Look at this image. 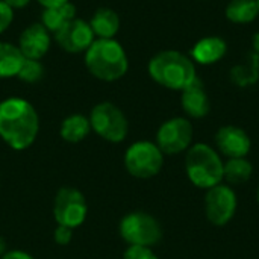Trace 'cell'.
<instances>
[{
  "mask_svg": "<svg viewBox=\"0 0 259 259\" xmlns=\"http://www.w3.org/2000/svg\"><path fill=\"white\" fill-rule=\"evenodd\" d=\"M39 132V117L30 102L8 97L0 102V138L14 150L29 149Z\"/></svg>",
  "mask_w": 259,
  "mask_h": 259,
  "instance_id": "6da1fadb",
  "label": "cell"
},
{
  "mask_svg": "<svg viewBox=\"0 0 259 259\" xmlns=\"http://www.w3.org/2000/svg\"><path fill=\"white\" fill-rule=\"evenodd\" d=\"M147 71L158 85L173 91L185 90L197 77L191 58L178 50H162L152 56Z\"/></svg>",
  "mask_w": 259,
  "mask_h": 259,
  "instance_id": "7a4b0ae2",
  "label": "cell"
},
{
  "mask_svg": "<svg viewBox=\"0 0 259 259\" xmlns=\"http://www.w3.org/2000/svg\"><path fill=\"white\" fill-rule=\"evenodd\" d=\"M85 67L96 79L114 82L127 73L129 59L118 41L97 38L85 52Z\"/></svg>",
  "mask_w": 259,
  "mask_h": 259,
  "instance_id": "3957f363",
  "label": "cell"
},
{
  "mask_svg": "<svg viewBox=\"0 0 259 259\" xmlns=\"http://www.w3.org/2000/svg\"><path fill=\"white\" fill-rule=\"evenodd\" d=\"M185 170L193 185L197 188L209 190L222 184L225 162L211 146L197 143L187 152Z\"/></svg>",
  "mask_w": 259,
  "mask_h": 259,
  "instance_id": "277c9868",
  "label": "cell"
},
{
  "mask_svg": "<svg viewBox=\"0 0 259 259\" xmlns=\"http://www.w3.org/2000/svg\"><path fill=\"white\" fill-rule=\"evenodd\" d=\"M88 118L91 131L108 143H121L129 134V121L124 112L111 102L97 103Z\"/></svg>",
  "mask_w": 259,
  "mask_h": 259,
  "instance_id": "5b68a950",
  "label": "cell"
},
{
  "mask_svg": "<svg viewBox=\"0 0 259 259\" xmlns=\"http://www.w3.org/2000/svg\"><path fill=\"white\" fill-rule=\"evenodd\" d=\"M118 232L123 241L129 246L152 247L162 238V228L159 222L144 211H134L126 214L120 220Z\"/></svg>",
  "mask_w": 259,
  "mask_h": 259,
  "instance_id": "8992f818",
  "label": "cell"
},
{
  "mask_svg": "<svg viewBox=\"0 0 259 259\" xmlns=\"http://www.w3.org/2000/svg\"><path fill=\"white\" fill-rule=\"evenodd\" d=\"M124 168L137 179H150L156 176L164 165V153L152 141H135L123 158Z\"/></svg>",
  "mask_w": 259,
  "mask_h": 259,
  "instance_id": "52a82bcc",
  "label": "cell"
},
{
  "mask_svg": "<svg viewBox=\"0 0 259 259\" xmlns=\"http://www.w3.org/2000/svg\"><path fill=\"white\" fill-rule=\"evenodd\" d=\"M88 215V203L83 193L74 187H62L53 199V219L56 225L76 229Z\"/></svg>",
  "mask_w": 259,
  "mask_h": 259,
  "instance_id": "ba28073f",
  "label": "cell"
},
{
  "mask_svg": "<svg viewBox=\"0 0 259 259\" xmlns=\"http://www.w3.org/2000/svg\"><path fill=\"white\" fill-rule=\"evenodd\" d=\"M193 124L185 117H173L164 121L156 132V146L164 155H178L190 149Z\"/></svg>",
  "mask_w": 259,
  "mask_h": 259,
  "instance_id": "9c48e42d",
  "label": "cell"
},
{
  "mask_svg": "<svg viewBox=\"0 0 259 259\" xmlns=\"http://www.w3.org/2000/svg\"><path fill=\"white\" fill-rule=\"evenodd\" d=\"M205 212L209 223L214 226L228 225L237 212V194L225 184H219L206 191Z\"/></svg>",
  "mask_w": 259,
  "mask_h": 259,
  "instance_id": "30bf717a",
  "label": "cell"
},
{
  "mask_svg": "<svg viewBox=\"0 0 259 259\" xmlns=\"http://www.w3.org/2000/svg\"><path fill=\"white\" fill-rule=\"evenodd\" d=\"M53 38L58 46H61V49L68 53H85L96 39L90 23L77 17L70 20L65 26L55 32Z\"/></svg>",
  "mask_w": 259,
  "mask_h": 259,
  "instance_id": "8fae6325",
  "label": "cell"
},
{
  "mask_svg": "<svg viewBox=\"0 0 259 259\" xmlns=\"http://www.w3.org/2000/svg\"><path fill=\"white\" fill-rule=\"evenodd\" d=\"M215 144L222 155L231 158H246L252 141L247 132L238 126H222L215 134Z\"/></svg>",
  "mask_w": 259,
  "mask_h": 259,
  "instance_id": "7c38bea8",
  "label": "cell"
},
{
  "mask_svg": "<svg viewBox=\"0 0 259 259\" xmlns=\"http://www.w3.org/2000/svg\"><path fill=\"white\" fill-rule=\"evenodd\" d=\"M50 32L41 23L29 24L18 38V49L26 59H41L50 49Z\"/></svg>",
  "mask_w": 259,
  "mask_h": 259,
  "instance_id": "4fadbf2b",
  "label": "cell"
},
{
  "mask_svg": "<svg viewBox=\"0 0 259 259\" xmlns=\"http://www.w3.org/2000/svg\"><path fill=\"white\" fill-rule=\"evenodd\" d=\"M181 105L184 112L191 118H203L208 115L211 109L208 93L199 77L194 79L193 83H190L185 90L181 91Z\"/></svg>",
  "mask_w": 259,
  "mask_h": 259,
  "instance_id": "5bb4252c",
  "label": "cell"
},
{
  "mask_svg": "<svg viewBox=\"0 0 259 259\" xmlns=\"http://www.w3.org/2000/svg\"><path fill=\"white\" fill-rule=\"evenodd\" d=\"M228 52V44L222 36H205L200 38L191 49L190 58L194 64L200 65H212L223 59Z\"/></svg>",
  "mask_w": 259,
  "mask_h": 259,
  "instance_id": "9a60e30c",
  "label": "cell"
},
{
  "mask_svg": "<svg viewBox=\"0 0 259 259\" xmlns=\"http://www.w3.org/2000/svg\"><path fill=\"white\" fill-rule=\"evenodd\" d=\"M231 80L240 88H247L259 80V33H255L252 39V50L249 52L246 61L232 67Z\"/></svg>",
  "mask_w": 259,
  "mask_h": 259,
  "instance_id": "2e32d148",
  "label": "cell"
},
{
  "mask_svg": "<svg viewBox=\"0 0 259 259\" xmlns=\"http://www.w3.org/2000/svg\"><path fill=\"white\" fill-rule=\"evenodd\" d=\"M96 38L112 39L120 29V17L111 8H100L88 21Z\"/></svg>",
  "mask_w": 259,
  "mask_h": 259,
  "instance_id": "e0dca14e",
  "label": "cell"
},
{
  "mask_svg": "<svg viewBox=\"0 0 259 259\" xmlns=\"http://www.w3.org/2000/svg\"><path fill=\"white\" fill-rule=\"evenodd\" d=\"M91 132L90 118L83 114H71L65 117L59 127V135L64 141L70 144H77L83 141Z\"/></svg>",
  "mask_w": 259,
  "mask_h": 259,
  "instance_id": "ac0fdd59",
  "label": "cell"
},
{
  "mask_svg": "<svg viewBox=\"0 0 259 259\" xmlns=\"http://www.w3.org/2000/svg\"><path fill=\"white\" fill-rule=\"evenodd\" d=\"M76 17V8L73 3L67 2L64 5H58V6H50V8H44L42 14H41V24L50 32L55 33L58 32L62 26H65L70 20H73Z\"/></svg>",
  "mask_w": 259,
  "mask_h": 259,
  "instance_id": "d6986e66",
  "label": "cell"
},
{
  "mask_svg": "<svg viewBox=\"0 0 259 259\" xmlns=\"http://www.w3.org/2000/svg\"><path fill=\"white\" fill-rule=\"evenodd\" d=\"M24 59L18 46L0 41V79L17 77Z\"/></svg>",
  "mask_w": 259,
  "mask_h": 259,
  "instance_id": "ffe728a7",
  "label": "cell"
},
{
  "mask_svg": "<svg viewBox=\"0 0 259 259\" xmlns=\"http://www.w3.org/2000/svg\"><path fill=\"white\" fill-rule=\"evenodd\" d=\"M226 18L234 24H250L259 15L256 0H231L225 9Z\"/></svg>",
  "mask_w": 259,
  "mask_h": 259,
  "instance_id": "44dd1931",
  "label": "cell"
},
{
  "mask_svg": "<svg viewBox=\"0 0 259 259\" xmlns=\"http://www.w3.org/2000/svg\"><path fill=\"white\" fill-rule=\"evenodd\" d=\"M253 167L246 158H231L225 162L223 179L231 185H241L252 178Z\"/></svg>",
  "mask_w": 259,
  "mask_h": 259,
  "instance_id": "7402d4cb",
  "label": "cell"
},
{
  "mask_svg": "<svg viewBox=\"0 0 259 259\" xmlns=\"http://www.w3.org/2000/svg\"><path fill=\"white\" fill-rule=\"evenodd\" d=\"M42 76H44V67L38 59H24L17 77L26 83H36L42 79Z\"/></svg>",
  "mask_w": 259,
  "mask_h": 259,
  "instance_id": "603a6c76",
  "label": "cell"
},
{
  "mask_svg": "<svg viewBox=\"0 0 259 259\" xmlns=\"http://www.w3.org/2000/svg\"><path fill=\"white\" fill-rule=\"evenodd\" d=\"M123 259H159L156 253L152 250V247H143V246H129L124 253Z\"/></svg>",
  "mask_w": 259,
  "mask_h": 259,
  "instance_id": "cb8c5ba5",
  "label": "cell"
},
{
  "mask_svg": "<svg viewBox=\"0 0 259 259\" xmlns=\"http://www.w3.org/2000/svg\"><path fill=\"white\" fill-rule=\"evenodd\" d=\"M73 231L74 229H70L67 226H56L55 232H53V238H55V243L58 246H68L73 240Z\"/></svg>",
  "mask_w": 259,
  "mask_h": 259,
  "instance_id": "d4e9b609",
  "label": "cell"
},
{
  "mask_svg": "<svg viewBox=\"0 0 259 259\" xmlns=\"http://www.w3.org/2000/svg\"><path fill=\"white\" fill-rule=\"evenodd\" d=\"M14 20V9H11L3 0H0V33H3Z\"/></svg>",
  "mask_w": 259,
  "mask_h": 259,
  "instance_id": "484cf974",
  "label": "cell"
},
{
  "mask_svg": "<svg viewBox=\"0 0 259 259\" xmlns=\"http://www.w3.org/2000/svg\"><path fill=\"white\" fill-rule=\"evenodd\" d=\"M2 259H35L30 253L24 252V250H18V249H14V250H8Z\"/></svg>",
  "mask_w": 259,
  "mask_h": 259,
  "instance_id": "4316f807",
  "label": "cell"
},
{
  "mask_svg": "<svg viewBox=\"0 0 259 259\" xmlns=\"http://www.w3.org/2000/svg\"><path fill=\"white\" fill-rule=\"evenodd\" d=\"M11 9H21L30 3V0H3Z\"/></svg>",
  "mask_w": 259,
  "mask_h": 259,
  "instance_id": "83f0119b",
  "label": "cell"
},
{
  "mask_svg": "<svg viewBox=\"0 0 259 259\" xmlns=\"http://www.w3.org/2000/svg\"><path fill=\"white\" fill-rule=\"evenodd\" d=\"M42 8H50V6H58V5H64L68 0H36Z\"/></svg>",
  "mask_w": 259,
  "mask_h": 259,
  "instance_id": "f1b7e54d",
  "label": "cell"
},
{
  "mask_svg": "<svg viewBox=\"0 0 259 259\" xmlns=\"http://www.w3.org/2000/svg\"><path fill=\"white\" fill-rule=\"evenodd\" d=\"M8 252V244H6V240L3 238V235H0V258Z\"/></svg>",
  "mask_w": 259,
  "mask_h": 259,
  "instance_id": "f546056e",
  "label": "cell"
},
{
  "mask_svg": "<svg viewBox=\"0 0 259 259\" xmlns=\"http://www.w3.org/2000/svg\"><path fill=\"white\" fill-rule=\"evenodd\" d=\"M256 200H258V203H259V187H258V191H256Z\"/></svg>",
  "mask_w": 259,
  "mask_h": 259,
  "instance_id": "4dcf8cb0",
  "label": "cell"
},
{
  "mask_svg": "<svg viewBox=\"0 0 259 259\" xmlns=\"http://www.w3.org/2000/svg\"><path fill=\"white\" fill-rule=\"evenodd\" d=\"M256 3H258V8H259V0H256Z\"/></svg>",
  "mask_w": 259,
  "mask_h": 259,
  "instance_id": "1f68e13d",
  "label": "cell"
}]
</instances>
